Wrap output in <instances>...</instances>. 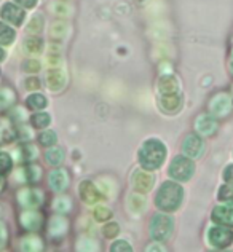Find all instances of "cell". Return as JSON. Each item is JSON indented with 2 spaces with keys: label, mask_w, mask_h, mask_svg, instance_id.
I'll use <instances>...</instances> for the list:
<instances>
[{
  "label": "cell",
  "mask_w": 233,
  "mask_h": 252,
  "mask_svg": "<svg viewBox=\"0 0 233 252\" xmlns=\"http://www.w3.org/2000/svg\"><path fill=\"white\" fill-rule=\"evenodd\" d=\"M166 158V145L158 139H147L139 149V163L145 171L158 169Z\"/></svg>",
  "instance_id": "1"
},
{
  "label": "cell",
  "mask_w": 233,
  "mask_h": 252,
  "mask_svg": "<svg viewBox=\"0 0 233 252\" xmlns=\"http://www.w3.org/2000/svg\"><path fill=\"white\" fill-rule=\"evenodd\" d=\"M184 200V190L179 184L176 182H165L160 187L158 193L155 196V204L158 209L165 212H172L176 211Z\"/></svg>",
  "instance_id": "2"
},
{
  "label": "cell",
  "mask_w": 233,
  "mask_h": 252,
  "mask_svg": "<svg viewBox=\"0 0 233 252\" xmlns=\"http://www.w3.org/2000/svg\"><path fill=\"white\" fill-rule=\"evenodd\" d=\"M195 164L189 157H176L171 161L169 166V176L177 182H187L194 176Z\"/></svg>",
  "instance_id": "3"
},
{
  "label": "cell",
  "mask_w": 233,
  "mask_h": 252,
  "mask_svg": "<svg viewBox=\"0 0 233 252\" xmlns=\"http://www.w3.org/2000/svg\"><path fill=\"white\" fill-rule=\"evenodd\" d=\"M172 219L166 214H157L150 222V236L155 241L168 240L172 231Z\"/></svg>",
  "instance_id": "4"
},
{
  "label": "cell",
  "mask_w": 233,
  "mask_h": 252,
  "mask_svg": "<svg viewBox=\"0 0 233 252\" xmlns=\"http://www.w3.org/2000/svg\"><path fill=\"white\" fill-rule=\"evenodd\" d=\"M208 241L217 249H225L232 246L233 243V231L229 230L224 225H219V227H212L208 231Z\"/></svg>",
  "instance_id": "5"
},
{
  "label": "cell",
  "mask_w": 233,
  "mask_h": 252,
  "mask_svg": "<svg viewBox=\"0 0 233 252\" xmlns=\"http://www.w3.org/2000/svg\"><path fill=\"white\" fill-rule=\"evenodd\" d=\"M0 16H2L3 21H6L8 24L21 26L24 23L26 11H24L23 6H19L18 3L6 2L2 5V8H0Z\"/></svg>",
  "instance_id": "6"
},
{
  "label": "cell",
  "mask_w": 233,
  "mask_h": 252,
  "mask_svg": "<svg viewBox=\"0 0 233 252\" xmlns=\"http://www.w3.org/2000/svg\"><path fill=\"white\" fill-rule=\"evenodd\" d=\"M209 109H211V114L214 117H227L232 110V99L225 94V93L217 94L214 99H212Z\"/></svg>",
  "instance_id": "7"
},
{
  "label": "cell",
  "mask_w": 233,
  "mask_h": 252,
  "mask_svg": "<svg viewBox=\"0 0 233 252\" xmlns=\"http://www.w3.org/2000/svg\"><path fill=\"white\" fill-rule=\"evenodd\" d=\"M182 150L184 154L190 157V158H198L201 157L203 150H204V144H203V139L200 136L195 134H190L185 137V141L182 144Z\"/></svg>",
  "instance_id": "8"
},
{
  "label": "cell",
  "mask_w": 233,
  "mask_h": 252,
  "mask_svg": "<svg viewBox=\"0 0 233 252\" xmlns=\"http://www.w3.org/2000/svg\"><path fill=\"white\" fill-rule=\"evenodd\" d=\"M212 220L224 227H233V208L217 206L212 211Z\"/></svg>",
  "instance_id": "9"
},
{
  "label": "cell",
  "mask_w": 233,
  "mask_h": 252,
  "mask_svg": "<svg viewBox=\"0 0 233 252\" xmlns=\"http://www.w3.org/2000/svg\"><path fill=\"white\" fill-rule=\"evenodd\" d=\"M50 185L53 190L56 191H64L69 187V174L66 169H55L50 174Z\"/></svg>",
  "instance_id": "10"
},
{
  "label": "cell",
  "mask_w": 233,
  "mask_h": 252,
  "mask_svg": "<svg viewBox=\"0 0 233 252\" xmlns=\"http://www.w3.org/2000/svg\"><path fill=\"white\" fill-rule=\"evenodd\" d=\"M46 83L51 91H61L66 85V75L61 69H51L46 75Z\"/></svg>",
  "instance_id": "11"
},
{
  "label": "cell",
  "mask_w": 233,
  "mask_h": 252,
  "mask_svg": "<svg viewBox=\"0 0 233 252\" xmlns=\"http://www.w3.org/2000/svg\"><path fill=\"white\" fill-rule=\"evenodd\" d=\"M216 128H217V125H216L214 118H212V117H209V115L198 117V120H197V131L200 132V134L211 136L212 132L216 131Z\"/></svg>",
  "instance_id": "12"
},
{
  "label": "cell",
  "mask_w": 233,
  "mask_h": 252,
  "mask_svg": "<svg viewBox=\"0 0 233 252\" xmlns=\"http://www.w3.org/2000/svg\"><path fill=\"white\" fill-rule=\"evenodd\" d=\"M19 198H21L24 206H29V208H37L43 200L42 193L37 190H24L19 193Z\"/></svg>",
  "instance_id": "13"
},
{
  "label": "cell",
  "mask_w": 233,
  "mask_h": 252,
  "mask_svg": "<svg viewBox=\"0 0 233 252\" xmlns=\"http://www.w3.org/2000/svg\"><path fill=\"white\" fill-rule=\"evenodd\" d=\"M158 86H160V93H162V94H172V93H177L179 83L172 75H165L160 78Z\"/></svg>",
  "instance_id": "14"
},
{
  "label": "cell",
  "mask_w": 233,
  "mask_h": 252,
  "mask_svg": "<svg viewBox=\"0 0 233 252\" xmlns=\"http://www.w3.org/2000/svg\"><path fill=\"white\" fill-rule=\"evenodd\" d=\"M23 48L28 55L37 56L43 50V42H42V38H38V37H29L28 40L23 43Z\"/></svg>",
  "instance_id": "15"
},
{
  "label": "cell",
  "mask_w": 233,
  "mask_h": 252,
  "mask_svg": "<svg viewBox=\"0 0 233 252\" xmlns=\"http://www.w3.org/2000/svg\"><path fill=\"white\" fill-rule=\"evenodd\" d=\"M181 105V97H179L177 93H172V94H162V107L166 112H174L179 109Z\"/></svg>",
  "instance_id": "16"
},
{
  "label": "cell",
  "mask_w": 233,
  "mask_h": 252,
  "mask_svg": "<svg viewBox=\"0 0 233 252\" xmlns=\"http://www.w3.org/2000/svg\"><path fill=\"white\" fill-rule=\"evenodd\" d=\"M154 185V177H150L145 172H136L134 174V187L139 191H147Z\"/></svg>",
  "instance_id": "17"
},
{
  "label": "cell",
  "mask_w": 233,
  "mask_h": 252,
  "mask_svg": "<svg viewBox=\"0 0 233 252\" xmlns=\"http://www.w3.org/2000/svg\"><path fill=\"white\" fill-rule=\"evenodd\" d=\"M21 219H23V225L29 230H37L42 225V217L37 212H26Z\"/></svg>",
  "instance_id": "18"
},
{
  "label": "cell",
  "mask_w": 233,
  "mask_h": 252,
  "mask_svg": "<svg viewBox=\"0 0 233 252\" xmlns=\"http://www.w3.org/2000/svg\"><path fill=\"white\" fill-rule=\"evenodd\" d=\"M16 38V32L8 24L0 23V45H11Z\"/></svg>",
  "instance_id": "19"
},
{
  "label": "cell",
  "mask_w": 233,
  "mask_h": 252,
  "mask_svg": "<svg viewBox=\"0 0 233 252\" xmlns=\"http://www.w3.org/2000/svg\"><path fill=\"white\" fill-rule=\"evenodd\" d=\"M31 123L34 128L37 129H43L46 128L50 123H51V117L46 114V112H37V114H34L31 117Z\"/></svg>",
  "instance_id": "20"
},
{
  "label": "cell",
  "mask_w": 233,
  "mask_h": 252,
  "mask_svg": "<svg viewBox=\"0 0 233 252\" xmlns=\"http://www.w3.org/2000/svg\"><path fill=\"white\" fill-rule=\"evenodd\" d=\"M26 102H28V107H31L32 110H40V109H45L46 107V97L43 94H40V93H34V94H31L28 99H26Z\"/></svg>",
  "instance_id": "21"
},
{
  "label": "cell",
  "mask_w": 233,
  "mask_h": 252,
  "mask_svg": "<svg viewBox=\"0 0 233 252\" xmlns=\"http://www.w3.org/2000/svg\"><path fill=\"white\" fill-rule=\"evenodd\" d=\"M45 158L50 164H53V166H58V164H61L64 160V152L61 149H50L45 154Z\"/></svg>",
  "instance_id": "22"
},
{
  "label": "cell",
  "mask_w": 233,
  "mask_h": 252,
  "mask_svg": "<svg viewBox=\"0 0 233 252\" xmlns=\"http://www.w3.org/2000/svg\"><path fill=\"white\" fill-rule=\"evenodd\" d=\"M56 141H58V137L55 131H43L42 134L38 136V142L45 145V147H51V145L56 144Z\"/></svg>",
  "instance_id": "23"
},
{
  "label": "cell",
  "mask_w": 233,
  "mask_h": 252,
  "mask_svg": "<svg viewBox=\"0 0 233 252\" xmlns=\"http://www.w3.org/2000/svg\"><path fill=\"white\" fill-rule=\"evenodd\" d=\"M15 101V93L8 88L0 90V107H8Z\"/></svg>",
  "instance_id": "24"
},
{
  "label": "cell",
  "mask_w": 233,
  "mask_h": 252,
  "mask_svg": "<svg viewBox=\"0 0 233 252\" xmlns=\"http://www.w3.org/2000/svg\"><path fill=\"white\" fill-rule=\"evenodd\" d=\"M219 200L224 201V203H229L233 204V185H224L219 190Z\"/></svg>",
  "instance_id": "25"
},
{
  "label": "cell",
  "mask_w": 233,
  "mask_h": 252,
  "mask_svg": "<svg viewBox=\"0 0 233 252\" xmlns=\"http://www.w3.org/2000/svg\"><path fill=\"white\" fill-rule=\"evenodd\" d=\"M13 166V160L8 154H5V152H0V174H5V172H8Z\"/></svg>",
  "instance_id": "26"
},
{
  "label": "cell",
  "mask_w": 233,
  "mask_h": 252,
  "mask_svg": "<svg viewBox=\"0 0 233 252\" xmlns=\"http://www.w3.org/2000/svg\"><path fill=\"white\" fill-rule=\"evenodd\" d=\"M110 252H133V248H131V244L128 241L118 240L115 243H112Z\"/></svg>",
  "instance_id": "27"
},
{
  "label": "cell",
  "mask_w": 233,
  "mask_h": 252,
  "mask_svg": "<svg viewBox=\"0 0 233 252\" xmlns=\"http://www.w3.org/2000/svg\"><path fill=\"white\" fill-rule=\"evenodd\" d=\"M66 31H67V28H66V24H64V23H55V24L51 26L50 34H51V37L61 38V37L66 34Z\"/></svg>",
  "instance_id": "28"
},
{
  "label": "cell",
  "mask_w": 233,
  "mask_h": 252,
  "mask_svg": "<svg viewBox=\"0 0 233 252\" xmlns=\"http://www.w3.org/2000/svg\"><path fill=\"white\" fill-rule=\"evenodd\" d=\"M51 8H53V13H56V15H64V16H67V15H69V11L72 10L67 3H63V2L53 3V5H51Z\"/></svg>",
  "instance_id": "29"
},
{
  "label": "cell",
  "mask_w": 233,
  "mask_h": 252,
  "mask_svg": "<svg viewBox=\"0 0 233 252\" xmlns=\"http://www.w3.org/2000/svg\"><path fill=\"white\" fill-rule=\"evenodd\" d=\"M42 24H43V18L37 15L32 18V21H31V26L28 28L29 32H32V34H37V32H40V29H42Z\"/></svg>",
  "instance_id": "30"
},
{
  "label": "cell",
  "mask_w": 233,
  "mask_h": 252,
  "mask_svg": "<svg viewBox=\"0 0 233 252\" xmlns=\"http://www.w3.org/2000/svg\"><path fill=\"white\" fill-rule=\"evenodd\" d=\"M224 179H225V182L233 185V164H230V166L225 168L224 171Z\"/></svg>",
  "instance_id": "31"
},
{
  "label": "cell",
  "mask_w": 233,
  "mask_h": 252,
  "mask_svg": "<svg viewBox=\"0 0 233 252\" xmlns=\"http://www.w3.org/2000/svg\"><path fill=\"white\" fill-rule=\"evenodd\" d=\"M26 70L29 72V74H35V72L40 69V64L37 61H28V64H26Z\"/></svg>",
  "instance_id": "32"
},
{
  "label": "cell",
  "mask_w": 233,
  "mask_h": 252,
  "mask_svg": "<svg viewBox=\"0 0 233 252\" xmlns=\"http://www.w3.org/2000/svg\"><path fill=\"white\" fill-rule=\"evenodd\" d=\"M15 3L21 5L23 8H32V6H35L37 0H15Z\"/></svg>",
  "instance_id": "33"
},
{
  "label": "cell",
  "mask_w": 233,
  "mask_h": 252,
  "mask_svg": "<svg viewBox=\"0 0 233 252\" xmlns=\"http://www.w3.org/2000/svg\"><path fill=\"white\" fill-rule=\"evenodd\" d=\"M26 86H28V90H35L40 86V82L35 77H32V78H29V80H26Z\"/></svg>",
  "instance_id": "34"
},
{
  "label": "cell",
  "mask_w": 233,
  "mask_h": 252,
  "mask_svg": "<svg viewBox=\"0 0 233 252\" xmlns=\"http://www.w3.org/2000/svg\"><path fill=\"white\" fill-rule=\"evenodd\" d=\"M5 241H6V230H5V225L0 222V248H3Z\"/></svg>",
  "instance_id": "35"
},
{
  "label": "cell",
  "mask_w": 233,
  "mask_h": 252,
  "mask_svg": "<svg viewBox=\"0 0 233 252\" xmlns=\"http://www.w3.org/2000/svg\"><path fill=\"white\" fill-rule=\"evenodd\" d=\"M147 252H163V249L160 244H152V246H149Z\"/></svg>",
  "instance_id": "36"
},
{
  "label": "cell",
  "mask_w": 233,
  "mask_h": 252,
  "mask_svg": "<svg viewBox=\"0 0 233 252\" xmlns=\"http://www.w3.org/2000/svg\"><path fill=\"white\" fill-rule=\"evenodd\" d=\"M3 59H5V51H3L2 48H0V63H2Z\"/></svg>",
  "instance_id": "37"
},
{
  "label": "cell",
  "mask_w": 233,
  "mask_h": 252,
  "mask_svg": "<svg viewBox=\"0 0 233 252\" xmlns=\"http://www.w3.org/2000/svg\"><path fill=\"white\" fill-rule=\"evenodd\" d=\"M232 70H233V55H232Z\"/></svg>",
  "instance_id": "38"
}]
</instances>
